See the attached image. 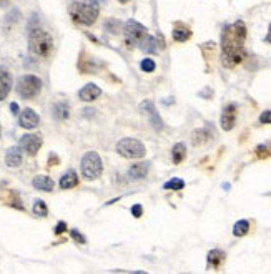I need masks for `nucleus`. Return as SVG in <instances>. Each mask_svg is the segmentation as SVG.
I'll use <instances>...</instances> for the list:
<instances>
[{
  "label": "nucleus",
  "mask_w": 271,
  "mask_h": 274,
  "mask_svg": "<svg viewBox=\"0 0 271 274\" xmlns=\"http://www.w3.org/2000/svg\"><path fill=\"white\" fill-rule=\"evenodd\" d=\"M5 163L10 168H17L22 163V148L20 146H12L5 153Z\"/></svg>",
  "instance_id": "nucleus-15"
},
{
  "label": "nucleus",
  "mask_w": 271,
  "mask_h": 274,
  "mask_svg": "<svg viewBox=\"0 0 271 274\" xmlns=\"http://www.w3.org/2000/svg\"><path fill=\"white\" fill-rule=\"evenodd\" d=\"M248 231H250V221L248 220H240V221H236L233 226V234L236 238L245 236Z\"/></svg>",
  "instance_id": "nucleus-22"
},
{
  "label": "nucleus",
  "mask_w": 271,
  "mask_h": 274,
  "mask_svg": "<svg viewBox=\"0 0 271 274\" xmlns=\"http://www.w3.org/2000/svg\"><path fill=\"white\" fill-rule=\"evenodd\" d=\"M246 27L241 20L226 25L221 34V63L225 67H235L245 58Z\"/></svg>",
  "instance_id": "nucleus-1"
},
{
  "label": "nucleus",
  "mask_w": 271,
  "mask_h": 274,
  "mask_svg": "<svg viewBox=\"0 0 271 274\" xmlns=\"http://www.w3.org/2000/svg\"><path fill=\"white\" fill-rule=\"evenodd\" d=\"M0 130H2V128H0ZM0 135H2V132H0Z\"/></svg>",
  "instance_id": "nucleus-38"
},
{
  "label": "nucleus",
  "mask_w": 271,
  "mask_h": 274,
  "mask_svg": "<svg viewBox=\"0 0 271 274\" xmlns=\"http://www.w3.org/2000/svg\"><path fill=\"white\" fill-rule=\"evenodd\" d=\"M42 90V80L35 75H23L20 77V80L17 82V91L22 98L30 100L35 98Z\"/></svg>",
  "instance_id": "nucleus-5"
},
{
  "label": "nucleus",
  "mask_w": 271,
  "mask_h": 274,
  "mask_svg": "<svg viewBox=\"0 0 271 274\" xmlns=\"http://www.w3.org/2000/svg\"><path fill=\"white\" fill-rule=\"evenodd\" d=\"M145 146L142 141L135 140V138H123L117 143V153L123 158H143L145 156Z\"/></svg>",
  "instance_id": "nucleus-6"
},
{
  "label": "nucleus",
  "mask_w": 271,
  "mask_h": 274,
  "mask_svg": "<svg viewBox=\"0 0 271 274\" xmlns=\"http://www.w3.org/2000/svg\"><path fill=\"white\" fill-rule=\"evenodd\" d=\"M70 234H72V238H73V240L77 241V243H80V244H85V243H87V240L83 238V234H82L80 231H77V229H72Z\"/></svg>",
  "instance_id": "nucleus-28"
},
{
  "label": "nucleus",
  "mask_w": 271,
  "mask_h": 274,
  "mask_svg": "<svg viewBox=\"0 0 271 274\" xmlns=\"http://www.w3.org/2000/svg\"><path fill=\"white\" fill-rule=\"evenodd\" d=\"M100 93H102V90L98 88L95 83H87V85L80 90L78 97H80L82 102H93L100 97Z\"/></svg>",
  "instance_id": "nucleus-14"
},
{
  "label": "nucleus",
  "mask_w": 271,
  "mask_h": 274,
  "mask_svg": "<svg viewBox=\"0 0 271 274\" xmlns=\"http://www.w3.org/2000/svg\"><path fill=\"white\" fill-rule=\"evenodd\" d=\"M191 37V32L183 25H177L173 29V38L177 42H186Z\"/></svg>",
  "instance_id": "nucleus-21"
},
{
  "label": "nucleus",
  "mask_w": 271,
  "mask_h": 274,
  "mask_svg": "<svg viewBox=\"0 0 271 274\" xmlns=\"http://www.w3.org/2000/svg\"><path fill=\"white\" fill-rule=\"evenodd\" d=\"M32 183H34V188L40 189V191H52L54 189V180L50 176H45V174L35 176Z\"/></svg>",
  "instance_id": "nucleus-16"
},
{
  "label": "nucleus",
  "mask_w": 271,
  "mask_h": 274,
  "mask_svg": "<svg viewBox=\"0 0 271 274\" xmlns=\"http://www.w3.org/2000/svg\"><path fill=\"white\" fill-rule=\"evenodd\" d=\"M206 259H208V264L217 268V266H220L223 263V259H225V253H223L221 249H211Z\"/></svg>",
  "instance_id": "nucleus-20"
},
{
  "label": "nucleus",
  "mask_w": 271,
  "mask_h": 274,
  "mask_svg": "<svg viewBox=\"0 0 271 274\" xmlns=\"http://www.w3.org/2000/svg\"><path fill=\"white\" fill-rule=\"evenodd\" d=\"M131 214H133L135 218H140L142 214H143V208H142V205H133V206H131Z\"/></svg>",
  "instance_id": "nucleus-31"
},
{
  "label": "nucleus",
  "mask_w": 271,
  "mask_h": 274,
  "mask_svg": "<svg viewBox=\"0 0 271 274\" xmlns=\"http://www.w3.org/2000/svg\"><path fill=\"white\" fill-rule=\"evenodd\" d=\"M40 146H42V138L38 137V135L29 133V135H23L20 138V148H23L27 153L32 154V156L38 153Z\"/></svg>",
  "instance_id": "nucleus-9"
},
{
  "label": "nucleus",
  "mask_w": 271,
  "mask_h": 274,
  "mask_svg": "<svg viewBox=\"0 0 271 274\" xmlns=\"http://www.w3.org/2000/svg\"><path fill=\"white\" fill-rule=\"evenodd\" d=\"M171 156H173V163H181L186 156V146L185 143H177L171 150Z\"/></svg>",
  "instance_id": "nucleus-19"
},
{
  "label": "nucleus",
  "mask_w": 271,
  "mask_h": 274,
  "mask_svg": "<svg viewBox=\"0 0 271 274\" xmlns=\"http://www.w3.org/2000/svg\"><path fill=\"white\" fill-rule=\"evenodd\" d=\"M80 168H82V174H83L85 180H97L103 171L102 158L98 156V153H95V152L85 153L82 158Z\"/></svg>",
  "instance_id": "nucleus-4"
},
{
  "label": "nucleus",
  "mask_w": 271,
  "mask_h": 274,
  "mask_svg": "<svg viewBox=\"0 0 271 274\" xmlns=\"http://www.w3.org/2000/svg\"><path fill=\"white\" fill-rule=\"evenodd\" d=\"M183 186H185V181L181 180V178H171L163 185V188L165 189H181Z\"/></svg>",
  "instance_id": "nucleus-24"
},
{
  "label": "nucleus",
  "mask_w": 271,
  "mask_h": 274,
  "mask_svg": "<svg viewBox=\"0 0 271 274\" xmlns=\"http://www.w3.org/2000/svg\"><path fill=\"white\" fill-rule=\"evenodd\" d=\"M34 213L37 214V216H40V218H43V216H47V214H49V209H47V205L43 203L42 200H37L34 203Z\"/></svg>",
  "instance_id": "nucleus-25"
},
{
  "label": "nucleus",
  "mask_w": 271,
  "mask_h": 274,
  "mask_svg": "<svg viewBox=\"0 0 271 274\" xmlns=\"http://www.w3.org/2000/svg\"><path fill=\"white\" fill-rule=\"evenodd\" d=\"M10 88H12V77L9 70L0 67V102L5 100L7 95L10 93Z\"/></svg>",
  "instance_id": "nucleus-12"
},
{
  "label": "nucleus",
  "mask_w": 271,
  "mask_h": 274,
  "mask_svg": "<svg viewBox=\"0 0 271 274\" xmlns=\"http://www.w3.org/2000/svg\"><path fill=\"white\" fill-rule=\"evenodd\" d=\"M140 47L145 51H148V53H155V51H157V38L151 37V35H146V37L143 38V42L140 43Z\"/></svg>",
  "instance_id": "nucleus-23"
},
{
  "label": "nucleus",
  "mask_w": 271,
  "mask_h": 274,
  "mask_svg": "<svg viewBox=\"0 0 271 274\" xmlns=\"http://www.w3.org/2000/svg\"><path fill=\"white\" fill-rule=\"evenodd\" d=\"M266 42L271 43V23H270V29H268V35H266V38H265Z\"/></svg>",
  "instance_id": "nucleus-35"
},
{
  "label": "nucleus",
  "mask_w": 271,
  "mask_h": 274,
  "mask_svg": "<svg viewBox=\"0 0 271 274\" xmlns=\"http://www.w3.org/2000/svg\"><path fill=\"white\" fill-rule=\"evenodd\" d=\"M67 231V223L65 221H60L57 226H55V234H62Z\"/></svg>",
  "instance_id": "nucleus-32"
},
{
  "label": "nucleus",
  "mask_w": 271,
  "mask_h": 274,
  "mask_svg": "<svg viewBox=\"0 0 271 274\" xmlns=\"http://www.w3.org/2000/svg\"><path fill=\"white\" fill-rule=\"evenodd\" d=\"M140 110H142L143 113L148 115V120L151 123V126H153L157 132H162V130H163V121H162V118H160V113H158V110L155 108V103H151L150 100L142 102Z\"/></svg>",
  "instance_id": "nucleus-8"
},
{
  "label": "nucleus",
  "mask_w": 271,
  "mask_h": 274,
  "mask_svg": "<svg viewBox=\"0 0 271 274\" xmlns=\"http://www.w3.org/2000/svg\"><path fill=\"white\" fill-rule=\"evenodd\" d=\"M118 2H122V3H126V2H128V0H118Z\"/></svg>",
  "instance_id": "nucleus-37"
},
{
  "label": "nucleus",
  "mask_w": 271,
  "mask_h": 274,
  "mask_svg": "<svg viewBox=\"0 0 271 274\" xmlns=\"http://www.w3.org/2000/svg\"><path fill=\"white\" fill-rule=\"evenodd\" d=\"M18 123H20L22 128L32 130V128H35V126H38L40 117H38L37 112H34L32 108H25L20 115H18Z\"/></svg>",
  "instance_id": "nucleus-11"
},
{
  "label": "nucleus",
  "mask_w": 271,
  "mask_h": 274,
  "mask_svg": "<svg viewBox=\"0 0 271 274\" xmlns=\"http://www.w3.org/2000/svg\"><path fill=\"white\" fill-rule=\"evenodd\" d=\"M54 117L57 118V120H67V118L70 117L69 105H67L65 102L55 103V105H54Z\"/></svg>",
  "instance_id": "nucleus-18"
},
{
  "label": "nucleus",
  "mask_w": 271,
  "mask_h": 274,
  "mask_svg": "<svg viewBox=\"0 0 271 274\" xmlns=\"http://www.w3.org/2000/svg\"><path fill=\"white\" fill-rule=\"evenodd\" d=\"M29 49L34 55L49 57L52 49H54V42H52V37L45 30L34 29L30 32V37H29Z\"/></svg>",
  "instance_id": "nucleus-3"
},
{
  "label": "nucleus",
  "mask_w": 271,
  "mask_h": 274,
  "mask_svg": "<svg viewBox=\"0 0 271 274\" xmlns=\"http://www.w3.org/2000/svg\"><path fill=\"white\" fill-rule=\"evenodd\" d=\"M100 14L98 0H75L70 7V15L75 23L80 25H93Z\"/></svg>",
  "instance_id": "nucleus-2"
},
{
  "label": "nucleus",
  "mask_w": 271,
  "mask_h": 274,
  "mask_svg": "<svg viewBox=\"0 0 271 274\" xmlns=\"http://www.w3.org/2000/svg\"><path fill=\"white\" fill-rule=\"evenodd\" d=\"M256 153L260 154V158H268L270 156V152H268V148H266L265 145H260L256 148Z\"/></svg>",
  "instance_id": "nucleus-30"
},
{
  "label": "nucleus",
  "mask_w": 271,
  "mask_h": 274,
  "mask_svg": "<svg viewBox=\"0 0 271 274\" xmlns=\"http://www.w3.org/2000/svg\"><path fill=\"white\" fill-rule=\"evenodd\" d=\"M220 123L225 132H230L235 126V123H236V105H235V103H230V105L225 106V110H223V113H221V118H220Z\"/></svg>",
  "instance_id": "nucleus-10"
},
{
  "label": "nucleus",
  "mask_w": 271,
  "mask_h": 274,
  "mask_svg": "<svg viewBox=\"0 0 271 274\" xmlns=\"http://www.w3.org/2000/svg\"><path fill=\"white\" fill-rule=\"evenodd\" d=\"M206 90H208V91H203V93H200L201 97H205V98H206V97H211V95H213V91H211L210 88H206Z\"/></svg>",
  "instance_id": "nucleus-34"
},
{
  "label": "nucleus",
  "mask_w": 271,
  "mask_h": 274,
  "mask_svg": "<svg viewBox=\"0 0 271 274\" xmlns=\"http://www.w3.org/2000/svg\"><path fill=\"white\" fill-rule=\"evenodd\" d=\"M10 110H12V113H14V115H17L18 113V105H17V103H10Z\"/></svg>",
  "instance_id": "nucleus-33"
},
{
  "label": "nucleus",
  "mask_w": 271,
  "mask_h": 274,
  "mask_svg": "<svg viewBox=\"0 0 271 274\" xmlns=\"http://www.w3.org/2000/svg\"><path fill=\"white\" fill-rule=\"evenodd\" d=\"M205 140H206L205 130H197V132L193 133V143L195 145H201V143H205Z\"/></svg>",
  "instance_id": "nucleus-27"
},
{
  "label": "nucleus",
  "mask_w": 271,
  "mask_h": 274,
  "mask_svg": "<svg viewBox=\"0 0 271 274\" xmlns=\"http://www.w3.org/2000/svg\"><path fill=\"white\" fill-rule=\"evenodd\" d=\"M93 110H83V115H93Z\"/></svg>",
  "instance_id": "nucleus-36"
},
{
  "label": "nucleus",
  "mask_w": 271,
  "mask_h": 274,
  "mask_svg": "<svg viewBox=\"0 0 271 274\" xmlns=\"http://www.w3.org/2000/svg\"><path fill=\"white\" fill-rule=\"evenodd\" d=\"M148 170H150V163L148 161L135 163V165L128 170L126 176H128L130 180H142V178H145L146 174H148Z\"/></svg>",
  "instance_id": "nucleus-13"
},
{
  "label": "nucleus",
  "mask_w": 271,
  "mask_h": 274,
  "mask_svg": "<svg viewBox=\"0 0 271 274\" xmlns=\"http://www.w3.org/2000/svg\"><path fill=\"white\" fill-rule=\"evenodd\" d=\"M123 35H125L126 47L133 49V47L140 45V43L143 42V38H145L148 34H146V29L142 25V23H138L137 20H128V22L125 23Z\"/></svg>",
  "instance_id": "nucleus-7"
},
{
  "label": "nucleus",
  "mask_w": 271,
  "mask_h": 274,
  "mask_svg": "<svg viewBox=\"0 0 271 274\" xmlns=\"http://www.w3.org/2000/svg\"><path fill=\"white\" fill-rule=\"evenodd\" d=\"M260 123H271V110H266V112H263L260 115Z\"/></svg>",
  "instance_id": "nucleus-29"
},
{
  "label": "nucleus",
  "mask_w": 271,
  "mask_h": 274,
  "mask_svg": "<svg viewBox=\"0 0 271 274\" xmlns=\"http://www.w3.org/2000/svg\"><path fill=\"white\" fill-rule=\"evenodd\" d=\"M140 68H142V71L150 73V71H153L157 68V65H155V62L151 60V58H145V60H142V63H140Z\"/></svg>",
  "instance_id": "nucleus-26"
},
{
  "label": "nucleus",
  "mask_w": 271,
  "mask_h": 274,
  "mask_svg": "<svg viewBox=\"0 0 271 274\" xmlns=\"http://www.w3.org/2000/svg\"><path fill=\"white\" fill-rule=\"evenodd\" d=\"M60 188L62 189H70V188H75V186L78 185V176L77 173L73 171V170H70V171H67L63 176L60 178Z\"/></svg>",
  "instance_id": "nucleus-17"
}]
</instances>
